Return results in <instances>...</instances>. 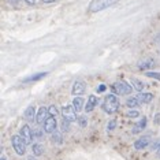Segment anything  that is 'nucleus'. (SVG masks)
I'll list each match as a JSON object with an SVG mask.
<instances>
[{"instance_id": "f257e3e1", "label": "nucleus", "mask_w": 160, "mask_h": 160, "mask_svg": "<svg viewBox=\"0 0 160 160\" xmlns=\"http://www.w3.org/2000/svg\"><path fill=\"white\" fill-rule=\"evenodd\" d=\"M101 107H103V110L107 112V114H115V112L119 110V100H118V97H116L115 94H111V93L107 94Z\"/></svg>"}, {"instance_id": "f03ea898", "label": "nucleus", "mask_w": 160, "mask_h": 160, "mask_svg": "<svg viewBox=\"0 0 160 160\" xmlns=\"http://www.w3.org/2000/svg\"><path fill=\"white\" fill-rule=\"evenodd\" d=\"M118 0H92L88 6V12L94 14V12H99L103 11V10L108 8L110 6L115 4Z\"/></svg>"}, {"instance_id": "7ed1b4c3", "label": "nucleus", "mask_w": 160, "mask_h": 160, "mask_svg": "<svg viewBox=\"0 0 160 160\" xmlns=\"http://www.w3.org/2000/svg\"><path fill=\"white\" fill-rule=\"evenodd\" d=\"M11 145L14 148V151H15L17 155L19 156H23L26 153V142H25V140L21 136H12L11 137Z\"/></svg>"}, {"instance_id": "20e7f679", "label": "nucleus", "mask_w": 160, "mask_h": 160, "mask_svg": "<svg viewBox=\"0 0 160 160\" xmlns=\"http://www.w3.org/2000/svg\"><path fill=\"white\" fill-rule=\"evenodd\" d=\"M62 115H63V119H66L68 122H75L78 121V116H77V111H75L74 105H63L62 108Z\"/></svg>"}, {"instance_id": "39448f33", "label": "nucleus", "mask_w": 160, "mask_h": 160, "mask_svg": "<svg viewBox=\"0 0 160 160\" xmlns=\"http://www.w3.org/2000/svg\"><path fill=\"white\" fill-rule=\"evenodd\" d=\"M132 90H133V86L130 83H127L126 81H123V79L114 83V92L116 94H130Z\"/></svg>"}, {"instance_id": "423d86ee", "label": "nucleus", "mask_w": 160, "mask_h": 160, "mask_svg": "<svg viewBox=\"0 0 160 160\" xmlns=\"http://www.w3.org/2000/svg\"><path fill=\"white\" fill-rule=\"evenodd\" d=\"M56 127H58V122H56V118L55 116H48V119L44 122V127H42V130H44V133H48V134H52L56 132Z\"/></svg>"}, {"instance_id": "0eeeda50", "label": "nucleus", "mask_w": 160, "mask_h": 160, "mask_svg": "<svg viewBox=\"0 0 160 160\" xmlns=\"http://www.w3.org/2000/svg\"><path fill=\"white\" fill-rule=\"evenodd\" d=\"M19 136L23 138L25 142L28 145L32 144V141H33V138H34L33 132H32V129L29 125H22V127H21V130H19Z\"/></svg>"}, {"instance_id": "6e6552de", "label": "nucleus", "mask_w": 160, "mask_h": 160, "mask_svg": "<svg viewBox=\"0 0 160 160\" xmlns=\"http://www.w3.org/2000/svg\"><path fill=\"white\" fill-rule=\"evenodd\" d=\"M85 89H86L85 82L81 81V79H78V81H75L74 85H72V88H71V94H74L75 97H77V96H81V94L85 93Z\"/></svg>"}, {"instance_id": "1a4fd4ad", "label": "nucleus", "mask_w": 160, "mask_h": 160, "mask_svg": "<svg viewBox=\"0 0 160 160\" xmlns=\"http://www.w3.org/2000/svg\"><path fill=\"white\" fill-rule=\"evenodd\" d=\"M149 144H151V136H142V137L138 138V140H136L134 148H136L137 151H142V149L147 148Z\"/></svg>"}, {"instance_id": "9d476101", "label": "nucleus", "mask_w": 160, "mask_h": 160, "mask_svg": "<svg viewBox=\"0 0 160 160\" xmlns=\"http://www.w3.org/2000/svg\"><path fill=\"white\" fill-rule=\"evenodd\" d=\"M48 116H49L48 108H45V107L38 108L37 116H36V123H38V125H44V122L48 119Z\"/></svg>"}, {"instance_id": "9b49d317", "label": "nucleus", "mask_w": 160, "mask_h": 160, "mask_svg": "<svg viewBox=\"0 0 160 160\" xmlns=\"http://www.w3.org/2000/svg\"><path fill=\"white\" fill-rule=\"evenodd\" d=\"M99 104V99H97L96 94H90L88 97V103L85 105V111L86 112H92L94 108H96V105Z\"/></svg>"}, {"instance_id": "f8f14e48", "label": "nucleus", "mask_w": 160, "mask_h": 160, "mask_svg": "<svg viewBox=\"0 0 160 160\" xmlns=\"http://www.w3.org/2000/svg\"><path fill=\"white\" fill-rule=\"evenodd\" d=\"M23 116H25V119L29 121V122L36 121V116H37V114H36V107H34V105H29L26 110H25Z\"/></svg>"}, {"instance_id": "ddd939ff", "label": "nucleus", "mask_w": 160, "mask_h": 160, "mask_svg": "<svg viewBox=\"0 0 160 160\" xmlns=\"http://www.w3.org/2000/svg\"><path fill=\"white\" fill-rule=\"evenodd\" d=\"M147 123H148V119L145 118V116H142V118L140 119V122L134 125V129L132 130V133H133V134H137V133L142 132L145 127H147Z\"/></svg>"}, {"instance_id": "4468645a", "label": "nucleus", "mask_w": 160, "mask_h": 160, "mask_svg": "<svg viewBox=\"0 0 160 160\" xmlns=\"http://www.w3.org/2000/svg\"><path fill=\"white\" fill-rule=\"evenodd\" d=\"M153 66H155L153 59H144L138 63V68H140V70H145V71H148L149 68H152Z\"/></svg>"}, {"instance_id": "2eb2a0df", "label": "nucleus", "mask_w": 160, "mask_h": 160, "mask_svg": "<svg viewBox=\"0 0 160 160\" xmlns=\"http://www.w3.org/2000/svg\"><path fill=\"white\" fill-rule=\"evenodd\" d=\"M83 104H85V100H83L81 96L74 97V100H72V105H74V108L77 112H81L82 110H85V105Z\"/></svg>"}, {"instance_id": "dca6fc26", "label": "nucleus", "mask_w": 160, "mask_h": 160, "mask_svg": "<svg viewBox=\"0 0 160 160\" xmlns=\"http://www.w3.org/2000/svg\"><path fill=\"white\" fill-rule=\"evenodd\" d=\"M137 99L140 100L141 104H148V103H151V101L153 100V94H152V93H142V92H140V94L137 96Z\"/></svg>"}, {"instance_id": "f3484780", "label": "nucleus", "mask_w": 160, "mask_h": 160, "mask_svg": "<svg viewBox=\"0 0 160 160\" xmlns=\"http://www.w3.org/2000/svg\"><path fill=\"white\" fill-rule=\"evenodd\" d=\"M47 75H48V72H37V74H33V75H30V77L25 78L23 82L25 83H28V82H36V81H40L41 78L47 77Z\"/></svg>"}, {"instance_id": "a211bd4d", "label": "nucleus", "mask_w": 160, "mask_h": 160, "mask_svg": "<svg viewBox=\"0 0 160 160\" xmlns=\"http://www.w3.org/2000/svg\"><path fill=\"white\" fill-rule=\"evenodd\" d=\"M141 103H140V100H138L137 97H129V99L126 100V107L127 108H136Z\"/></svg>"}, {"instance_id": "6ab92c4d", "label": "nucleus", "mask_w": 160, "mask_h": 160, "mask_svg": "<svg viewBox=\"0 0 160 160\" xmlns=\"http://www.w3.org/2000/svg\"><path fill=\"white\" fill-rule=\"evenodd\" d=\"M32 151H33V155L34 156H41L44 153V147H42L41 144H33V147H32Z\"/></svg>"}, {"instance_id": "aec40b11", "label": "nucleus", "mask_w": 160, "mask_h": 160, "mask_svg": "<svg viewBox=\"0 0 160 160\" xmlns=\"http://www.w3.org/2000/svg\"><path fill=\"white\" fill-rule=\"evenodd\" d=\"M132 83H133V88L138 90V92H142V89H144V83L140 81V79H137V78H132Z\"/></svg>"}, {"instance_id": "412c9836", "label": "nucleus", "mask_w": 160, "mask_h": 160, "mask_svg": "<svg viewBox=\"0 0 160 160\" xmlns=\"http://www.w3.org/2000/svg\"><path fill=\"white\" fill-rule=\"evenodd\" d=\"M51 141H52L53 144H60L62 142V134L60 133H52V137H51Z\"/></svg>"}, {"instance_id": "4be33fe9", "label": "nucleus", "mask_w": 160, "mask_h": 160, "mask_svg": "<svg viewBox=\"0 0 160 160\" xmlns=\"http://www.w3.org/2000/svg\"><path fill=\"white\" fill-rule=\"evenodd\" d=\"M145 75L149 78H155V79H159L160 81V71H147Z\"/></svg>"}, {"instance_id": "5701e85b", "label": "nucleus", "mask_w": 160, "mask_h": 160, "mask_svg": "<svg viewBox=\"0 0 160 160\" xmlns=\"http://www.w3.org/2000/svg\"><path fill=\"white\" fill-rule=\"evenodd\" d=\"M48 112H49V115H51V116H58V114H59V111H58L56 105H49Z\"/></svg>"}, {"instance_id": "b1692460", "label": "nucleus", "mask_w": 160, "mask_h": 160, "mask_svg": "<svg viewBox=\"0 0 160 160\" xmlns=\"http://www.w3.org/2000/svg\"><path fill=\"white\" fill-rule=\"evenodd\" d=\"M115 127H116V121H115V119H111V121L107 123V130H108V132H112Z\"/></svg>"}, {"instance_id": "393cba45", "label": "nucleus", "mask_w": 160, "mask_h": 160, "mask_svg": "<svg viewBox=\"0 0 160 160\" xmlns=\"http://www.w3.org/2000/svg\"><path fill=\"white\" fill-rule=\"evenodd\" d=\"M62 130L63 132H68L70 130V122L66 121V119H63V122H62Z\"/></svg>"}, {"instance_id": "a878e982", "label": "nucleus", "mask_w": 160, "mask_h": 160, "mask_svg": "<svg viewBox=\"0 0 160 160\" xmlns=\"http://www.w3.org/2000/svg\"><path fill=\"white\" fill-rule=\"evenodd\" d=\"M126 116H129V118H138V116H140V112H138V111H134V110L127 111V112H126Z\"/></svg>"}, {"instance_id": "bb28decb", "label": "nucleus", "mask_w": 160, "mask_h": 160, "mask_svg": "<svg viewBox=\"0 0 160 160\" xmlns=\"http://www.w3.org/2000/svg\"><path fill=\"white\" fill-rule=\"evenodd\" d=\"M77 122L79 123V126H81V127H85L86 123H88V121H86V116H78V121Z\"/></svg>"}, {"instance_id": "cd10ccee", "label": "nucleus", "mask_w": 160, "mask_h": 160, "mask_svg": "<svg viewBox=\"0 0 160 160\" xmlns=\"http://www.w3.org/2000/svg\"><path fill=\"white\" fill-rule=\"evenodd\" d=\"M44 132V130H42ZM42 132H40V130H34L33 132V136L36 140H42Z\"/></svg>"}, {"instance_id": "c85d7f7f", "label": "nucleus", "mask_w": 160, "mask_h": 160, "mask_svg": "<svg viewBox=\"0 0 160 160\" xmlns=\"http://www.w3.org/2000/svg\"><path fill=\"white\" fill-rule=\"evenodd\" d=\"M152 151H155V149H159L160 148V141H156V142L155 144H152Z\"/></svg>"}, {"instance_id": "c756f323", "label": "nucleus", "mask_w": 160, "mask_h": 160, "mask_svg": "<svg viewBox=\"0 0 160 160\" xmlns=\"http://www.w3.org/2000/svg\"><path fill=\"white\" fill-rule=\"evenodd\" d=\"M105 90V85H100V86H97V92L99 93H103Z\"/></svg>"}, {"instance_id": "7c9ffc66", "label": "nucleus", "mask_w": 160, "mask_h": 160, "mask_svg": "<svg viewBox=\"0 0 160 160\" xmlns=\"http://www.w3.org/2000/svg\"><path fill=\"white\" fill-rule=\"evenodd\" d=\"M25 2H26V3H28V4H29V6H33V4H34V3H36V0H25Z\"/></svg>"}, {"instance_id": "2f4dec72", "label": "nucleus", "mask_w": 160, "mask_h": 160, "mask_svg": "<svg viewBox=\"0 0 160 160\" xmlns=\"http://www.w3.org/2000/svg\"><path fill=\"white\" fill-rule=\"evenodd\" d=\"M8 2H10V4H14V6H15V4H18V3H19V0H8Z\"/></svg>"}, {"instance_id": "473e14b6", "label": "nucleus", "mask_w": 160, "mask_h": 160, "mask_svg": "<svg viewBox=\"0 0 160 160\" xmlns=\"http://www.w3.org/2000/svg\"><path fill=\"white\" fill-rule=\"evenodd\" d=\"M41 2H44V3H53V2H56V0H41Z\"/></svg>"}, {"instance_id": "72a5a7b5", "label": "nucleus", "mask_w": 160, "mask_h": 160, "mask_svg": "<svg viewBox=\"0 0 160 160\" xmlns=\"http://www.w3.org/2000/svg\"><path fill=\"white\" fill-rule=\"evenodd\" d=\"M155 122H160V114L156 115V121H155Z\"/></svg>"}, {"instance_id": "f704fd0d", "label": "nucleus", "mask_w": 160, "mask_h": 160, "mask_svg": "<svg viewBox=\"0 0 160 160\" xmlns=\"http://www.w3.org/2000/svg\"><path fill=\"white\" fill-rule=\"evenodd\" d=\"M28 160H36V159H34V158H33V156H30V158H29V159H28Z\"/></svg>"}, {"instance_id": "c9c22d12", "label": "nucleus", "mask_w": 160, "mask_h": 160, "mask_svg": "<svg viewBox=\"0 0 160 160\" xmlns=\"http://www.w3.org/2000/svg\"><path fill=\"white\" fill-rule=\"evenodd\" d=\"M158 156H159V158H160V148L158 149Z\"/></svg>"}, {"instance_id": "e433bc0d", "label": "nucleus", "mask_w": 160, "mask_h": 160, "mask_svg": "<svg viewBox=\"0 0 160 160\" xmlns=\"http://www.w3.org/2000/svg\"><path fill=\"white\" fill-rule=\"evenodd\" d=\"M0 160H7V159H6V158H2V159H0Z\"/></svg>"}]
</instances>
